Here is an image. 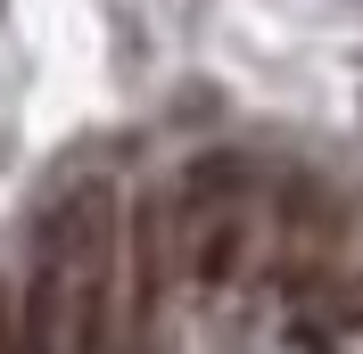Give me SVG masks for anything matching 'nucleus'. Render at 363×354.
Masks as SVG:
<instances>
[{
  "label": "nucleus",
  "mask_w": 363,
  "mask_h": 354,
  "mask_svg": "<svg viewBox=\"0 0 363 354\" xmlns=\"http://www.w3.org/2000/svg\"><path fill=\"white\" fill-rule=\"evenodd\" d=\"M165 280H174V222H165V198H140L124 215V330L133 338L157 330Z\"/></svg>",
  "instance_id": "obj_1"
},
{
  "label": "nucleus",
  "mask_w": 363,
  "mask_h": 354,
  "mask_svg": "<svg viewBox=\"0 0 363 354\" xmlns=\"http://www.w3.org/2000/svg\"><path fill=\"white\" fill-rule=\"evenodd\" d=\"M0 354H25V313H17V288L0 280Z\"/></svg>",
  "instance_id": "obj_2"
}]
</instances>
